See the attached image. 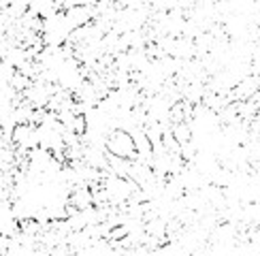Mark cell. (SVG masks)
<instances>
[{
	"label": "cell",
	"mask_w": 260,
	"mask_h": 256,
	"mask_svg": "<svg viewBox=\"0 0 260 256\" xmlns=\"http://www.w3.org/2000/svg\"><path fill=\"white\" fill-rule=\"evenodd\" d=\"M107 152L117 156V158H133L137 147H135V141H133V135L122 131V128H117L115 133H111L109 137H107Z\"/></svg>",
	"instance_id": "obj_1"
}]
</instances>
